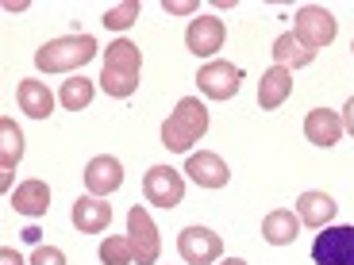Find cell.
<instances>
[{"instance_id":"277c9868","label":"cell","mask_w":354,"mask_h":265,"mask_svg":"<svg viewBox=\"0 0 354 265\" xmlns=\"http://www.w3.org/2000/svg\"><path fill=\"white\" fill-rule=\"evenodd\" d=\"M316 265H354V227H324L312 242Z\"/></svg>"},{"instance_id":"d4e9b609","label":"cell","mask_w":354,"mask_h":265,"mask_svg":"<svg viewBox=\"0 0 354 265\" xmlns=\"http://www.w3.org/2000/svg\"><path fill=\"white\" fill-rule=\"evenodd\" d=\"M100 88H104V92H108V97H120V100H124V97H131V92H135V88H139V77H120V73H100Z\"/></svg>"},{"instance_id":"9c48e42d","label":"cell","mask_w":354,"mask_h":265,"mask_svg":"<svg viewBox=\"0 0 354 265\" xmlns=\"http://www.w3.org/2000/svg\"><path fill=\"white\" fill-rule=\"evenodd\" d=\"M124 185V166H120V158H112V154H100V158H93L85 166V188L88 196H112L115 188Z\"/></svg>"},{"instance_id":"83f0119b","label":"cell","mask_w":354,"mask_h":265,"mask_svg":"<svg viewBox=\"0 0 354 265\" xmlns=\"http://www.w3.org/2000/svg\"><path fill=\"white\" fill-rule=\"evenodd\" d=\"M162 8H166L169 16H201V8H196L193 0H166Z\"/></svg>"},{"instance_id":"7a4b0ae2","label":"cell","mask_w":354,"mask_h":265,"mask_svg":"<svg viewBox=\"0 0 354 265\" xmlns=\"http://www.w3.org/2000/svg\"><path fill=\"white\" fill-rule=\"evenodd\" d=\"M335 31H339V23H335V16H331L328 8H319V4H304L301 12H297V27H292V35L301 39V46L304 50H324V46H331L335 43Z\"/></svg>"},{"instance_id":"6da1fadb","label":"cell","mask_w":354,"mask_h":265,"mask_svg":"<svg viewBox=\"0 0 354 265\" xmlns=\"http://www.w3.org/2000/svg\"><path fill=\"white\" fill-rule=\"evenodd\" d=\"M93 58H97V39L93 35H66L54 39V43H43L35 50V66L43 73H70L93 62Z\"/></svg>"},{"instance_id":"3957f363","label":"cell","mask_w":354,"mask_h":265,"mask_svg":"<svg viewBox=\"0 0 354 265\" xmlns=\"http://www.w3.org/2000/svg\"><path fill=\"white\" fill-rule=\"evenodd\" d=\"M127 242H131V254H135V265H154L158 262V227L154 219L147 215L142 204H135L131 212H127Z\"/></svg>"},{"instance_id":"ba28073f","label":"cell","mask_w":354,"mask_h":265,"mask_svg":"<svg viewBox=\"0 0 354 265\" xmlns=\"http://www.w3.org/2000/svg\"><path fill=\"white\" fill-rule=\"evenodd\" d=\"M223 39H227V27L220 16H196L185 31V46L196 58H212L216 50H223Z\"/></svg>"},{"instance_id":"e0dca14e","label":"cell","mask_w":354,"mask_h":265,"mask_svg":"<svg viewBox=\"0 0 354 265\" xmlns=\"http://www.w3.org/2000/svg\"><path fill=\"white\" fill-rule=\"evenodd\" d=\"M104 70H108V73H120V77H139V70H142L139 46H135L131 39H115V43H108V50H104Z\"/></svg>"},{"instance_id":"cb8c5ba5","label":"cell","mask_w":354,"mask_h":265,"mask_svg":"<svg viewBox=\"0 0 354 265\" xmlns=\"http://www.w3.org/2000/svg\"><path fill=\"white\" fill-rule=\"evenodd\" d=\"M139 19V0H127V4H115L104 12V27L108 31H127V27Z\"/></svg>"},{"instance_id":"4dcf8cb0","label":"cell","mask_w":354,"mask_h":265,"mask_svg":"<svg viewBox=\"0 0 354 265\" xmlns=\"http://www.w3.org/2000/svg\"><path fill=\"white\" fill-rule=\"evenodd\" d=\"M220 265H247V262H243V257H223Z\"/></svg>"},{"instance_id":"4316f807","label":"cell","mask_w":354,"mask_h":265,"mask_svg":"<svg viewBox=\"0 0 354 265\" xmlns=\"http://www.w3.org/2000/svg\"><path fill=\"white\" fill-rule=\"evenodd\" d=\"M31 265H66V254H62L58 246H35Z\"/></svg>"},{"instance_id":"484cf974","label":"cell","mask_w":354,"mask_h":265,"mask_svg":"<svg viewBox=\"0 0 354 265\" xmlns=\"http://www.w3.org/2000/svg\"><path fill=\"white\" fill-rule=\"evenodd\" d=\"M162 146H166V150H174V154H189V150H193V142H189L185 135L177 131V127L169 124V119L162 124Z\"/></svg>"},{"instance_id":"7c38bea8","label":"cell","mask_w":354,"mask_h":265,"mask_svg":"<svg viewBox=\"0 0 354 265\" xmlns=\"http://www.w3.org/2000/svg\"><path fill=\"white\" fill-rule=\"evenodd\" d=\"M304 135H308V142H316V146H335V142L343 139V115L331 112V108H312V112L304 115Z\"/></svg>"},{"instance_id":"ffe728a7","label":"cell","mask_w":354,"mask_h":265,"mask_svg":"<svg viewBox=\"0 0 354 265\" xmlns=\"http://www.w3.org/2000/svg\"><path fill=\"white\" fill-rule=\"evenodd\" d=\"M274 66H285V70H301V66H308L316 54L312 50H304L301 46V39L292 35V31H285V35H277V43H274Z\"/></svg>"},{"instance_id":"7402d4cb","label":"cell","mask_w":354,"mask_h":265,"mask_svg":"<svg viewBox=\"0 0 354 265\" xmlns=\"http://www.w3.org/2000/svg\"><path fill=\"white\" fill-rule=\"evenodd\" d=\"M93 92H97V88H93V81L77 73V77L62 81V92H58V100H62L66 112H81V108L93 104Z\"/></svg>"},{"instance_id":"5bb4252c","label":"cell","mask_w":354,"mask_h":265,"mask_svg":"<svg viewBox=\"0 0 354 265\" xmlns=\"http://www.w3.org/2000/svg\"><path fill=\"white\" fill-rule=\"evenodd\" d=\"M335 212H339V204L331 200L328 193H316V188L301 193V200H297V215H301V223H308V227H316V230L331 227Z\"/></svg>"},{"instance_id":"5b68a950","label":"cell","mask_w":354,"mask_h":265,"mask_svg":"<svg viewBox=\"0 0 354 265\" xmlns=\"http://www.w3.org/2000/svg\"><path fill=\"white\" fill-rule=\"evenodd\" d=\"M142 193H147V200L158 204V208H177L181 204V196H185V181H181V173H177L174 166H151L147 169V177H142Z\"/></svg>"},{"instance_id":"1f68e13d","label":"cell","mask_w":354,"mask_h":265,"mask_svg":"<svg viewBox=\"0 0 354 265\" xmlns=\"http://www.w3.org/2000/svg\"><path fill=\"white\" fill-rule=\"evenodd\" d=\"M351 54H354V43H351Z\"/></svg>"},{"instance_id":"8992f818","label":"cell","mask_w":354,"mask_h":265,"mask_svg":"<svg viewBox=\"0 0 354 265\" xmlns=\"http://www.w3.org/2000/svg\"><path fill=\"white\" fill-rule=\"evenodd\" d=\"M177 250H181L185 265H212V262H220L223 242H220V235L208 230V227H185L177 235Z\"/></svg>"},{"instance_id":"30bf717a","label":"cell","mask_w":354,"mask_h":265,"mask_svg":"<svg viewBox=\"0 0 354 265\" xmlns=\"http://www.w3.org/2000/svg\"><path fill=\"white\" fill-rule=\"evenodd\" d=\"M108 223H112V204H104L100 196H77L73 200V227L81 235H100V230H108Z\"/></svg>"},{"instance_id":"f546056e","label":"cell","mask_w":354,"mask_h":265,"mask_svg":"<svg viewBox=\"0 0 354 265\" xmlns=\"http://www.w3.org/2000/svg\"><path fill=\"white\" fill-rule=\"evenodd\" d=\"M0 265H24V257H19L12 246H4V250H0Z\"/></svg>"},{"instance_id":"2e32d148","label":"cell","mask_w":354,"mask_h":265,"mask_svg":"<svg viewBox=\"0 0 354 265\" xmlns=\"http://www.w3.org/2000/svg\"><path fill=\"white\" fill-rule=\"evenodd\" d=\"M292 92V73L285 70V66H274V70H266L262 81H258V104L266 108V112H274V108H281L285 100H289Z\"/></svg>"},{"instance_id":"4fadbf2b","label":"cell","mask_w":354,"mask_h":265,"mask_svg":"<svg viewBox=\"0 0 354 265\" xmlns=\"http://www.w3.org/2000/svg\"><path fill=\"white\" fill-rule=\"evenodd\" d=\"M185 173L193 177L201 188H223L227 185V166H223V158L220 154H208V150H201V154H189V161H185Z\"/></svg>"},{"instance_id":"44dd1931","label":"cell","mask_w":354,"mask_h":265,"mask_svg":"<svg viewBox=\"0 0 354 265\" xmlns=\"http://www.w3.org/2000/svg\"><path fill=\"white\" fill-rule=\"evenodd\" d=\"M19 158H24V131L16 127V119L4 115L0 119V166H4V173H12Z\"/></svg>"},{"instance_id":"603a6c76","label":"cell","mask_w":354,"mask_h":265,"mask_svg":"<svg viewBox=\"0 0 354 265\" xmlns=\"http://www.w3.org/2000/svg\"><path fill=\"white\" fill-rule=\"evenodd\" d=\"M100 262L104 265H135V254H131V242L124 235H108L100 242Z\"/></svg>"},{"instance_id":"d6986e66","label":"cell","mask_w":354,"mask_h":265,"mask_svg":"<svg viewBox=\"0 0 354 265\" xmlns=\"http://www.w3.org/2000/svg\"><path fill=\"white\" fill-rule=\"evenodd\" d=\"M16 97H19V108H24V112L31 115V119H46V115L54 112V97H50V88H46L43 81H35V77L19 81Z\"/></svg>"},{"instance_id":"ac0fdd59","label":"cell","mask_w":354,"mask_h":265,"mask_svg":"<svg viewBox=\"0 0 354 265\" xmlns=\"http://www.w3.org/2000/svg\"><path fill=\"white\" fill-rule=\"evenodd\" d=\"M297 235H301V215H292L289 208H277L262 219V239L270 246H289L297 242Z\"/></svg>"},{"instance_id":"8fae6325","label":"cell","mask_w":354,"mask_h":265,"mask_svg":"<svg viewBox=\"0 0 354 265\" xmlns=\"http://www.w3.org/2000/svg\"><path fill=\"white\" fill-rule=\"evenodd\" d=\"M169 124L185 135L189 142H196V139H204V131H208V108L201 104V97H181L177 108H174V115H169Z\"/></svg>"},{"instance_id":"f1b7e54d","label":"cell","mask_w":354,"mask_h":265,"mask_svg":"<svg viewBox=\"0 0 354 265\" xmlns=\"http://www.w3.org/2000/svg\"><path fill=\"white\" fill-rule=\"evenodd\" d=\"M343 131H351V135H354V97L343 104Z\"/></svg>"},{"instance_id":"52a82bcc","label":"cell","mask_w":354,"mask_h":265,"mask_svg":"<svg viewBox=\"0 0 354 265\" xmlns=\"http://www.w3.org/2000/svg\"><path fill=\"white\" fill-rule=\"evenodd\" d=\"M196 85H201L204 97L231 100L243 85V70L231 66V62H208V66H201V73H196Z\"/></svg>"},{"instance_id":"9a60e30c","label":"cell","mask_w":354,"mask_h":265,"mask_svg":"<svg viewBox=\"0 0 354 265\" xmlns=\"http://www.w3.org/2000/svg\"><path fill=\"white\" fill-rule=\"evenodd\" d=\"M12 208H16L19 215H27V219H39V215H46V208H50V188H46V181H24V185H16V193H12Z\"/></svg>"}]
</instances>
